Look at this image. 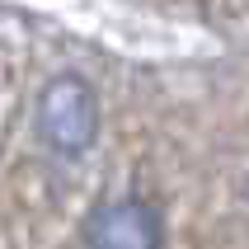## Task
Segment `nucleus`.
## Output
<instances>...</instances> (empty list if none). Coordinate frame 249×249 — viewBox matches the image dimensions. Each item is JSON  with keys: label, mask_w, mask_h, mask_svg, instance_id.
<instances>
[{"label": "nucleus", "mask_w": 249, "mask_h": 249, "mask_svg": "<svg viewBox=\"0 0 249 249\" xmlns=\"http://www.w3.org/2000/svg\"><path fill=\"white\" fill-rule=\"evenodd\" d=\"M33 132L61 160L85 155L99 137V94H94V85L85 75H75V71L52 75L38 89V104H33Z\"/></svg>", "instance_id": "nucleus-1"}, {"label": "nucleus", "mask_w": 249, "mask_h": 249, "mask_svg": "<svg viewBox=\"0 0 249 249\" xmlns=\"http://www.w3.org/2000/svg\"><path fill=\"white\" fill-rule=\"evenodd\" d=\"M85 249H165L160 245V216L141 197H108L85 216L80 231Z\"/></svg>", "instance_id": "nucleus-2"}]
</instances>
